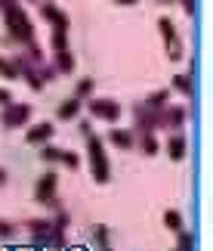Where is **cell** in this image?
Listing matches in <instances>:
<instances>
[{
  "label": "cell",
  "mask_w": 213,
  "mask_h": 251,
  "mask_svg": "<svg viewBox=\"0 0 213 251\" xmlns=\"http://www.w3.org/2000/svg\"><path fill=\"white\" fill-rule=\"evenodd\" d=\"M3 25H6V34L13 37L16 44H31L34 41V25H31V19H28V13L22 6H9V9H3Z\"/></svg>",
  "instance_id": "2"
},
{
  "label": "cell",
  "mask_w": 213,
  "mask_h": 251,
  "mask_svg": "<svg viewBox=\"0 0 213 251\" xmlns=\"http://www.w3.org/2000/svg\"><path fill=\"white\" fill-rule=\"evenodd\" d=\"M176 236H179L176 251H195V236H192V233H186V229H182V233H176Z\"/></svg>",
  "instance_id": "24"
},
{
  "label": "cell",
  "mask_w": 213,
  "mask_h": 251,
  "mask_svg": "<svg viewBox=\"0 0 213 251\" xmlns=\"http://www.w3.org/2000/svg\"><path fill=\"white\" fill-rule=\"evenodd\" d=\"M99 251H111V248H108V245H105V248H99Z\"/></svg>",
  "instance_id": "34"
},
{
  "label": "cell",
  "mask_w": 213,
  "mask_h": 251,
  "mask_svg": "<svg viewBox=\"0 0 213 251\" xmlns=\"http://www.w3.org/2000/svg\"><path fill=\"white\" fill-rule=\"evenodd\" d=\"M108 143H111V146H118V149H124V152H130L133 146H136V133L124 130V127H111L108 130Z\"/></svg>",
  "instance_id": "15"
},
{
  "label": "cell",
  "mask_w": 213,
  "mask_h": 251,
  "mask_svg": "<svg viewBox=\"0 0 213 251\" xmlns=\"http://www.w3.org/2000/svg\"><path fill=\"white\" fill-rule=\"evenodd\" d=\"M50 50L56 56V69H59L62 75H71L74 72V56H71V47H68V34L53 31L50 34Z\"/></svg>",
  "instance_id": "4"
},
{
  "label": "cell",
  "mask_w": 213,
  "mask_h": 251,
  "mask_svg": "<svg viewBox=\"0 0 213 251\" xmlns=\"http://www.w3.org/2000/svg\"><path fill=\"white\" fill-rule=\"evenodd\" d=\"M93 236H96V242H99L102 248L108 245V226H96V229H93Z\"/></svg>",
  "instance_id": "27"
},
{
  "label": "cell",
  "mask_w": 213,
  "mask_h": 251,
  "mask_svg": "<svg viewBox=\"0 0 213 251\" xmlns=\"http://www.w3.org/2000/svg\"><path fill=\"white\" fill-rule=\"evenodd\" d=\"M28 233L34 236V242L37 245H43V248H50V239H53V220H28Z\"/></svg>",
  "instance_id": "13"
},
{
  "label": "cell",
  "mask_w": 213,
  "mask_h": 251,
  "mask_svg": "<svg viewBox=\"0 0 213 251\" xmlns=\"http://www.w3.org/2000/svg\"><path fill=\"white\" fill-rule=\"evenodd\" d=\"M136 146L142 149V155H158V152H161V143H158L154 133H139V137H136Z\"/></svg>",
  "instance_id": "17"
},
{
  "label": "cell",
  "mask_w": 213,
  "mask_h": 251,
  "mask_svg": "<svg viewBox=\"0 0 213 251\" xmlns=\"http://www.w3.org/2000/svg\"><path fill=\"white\" fill-rule=\"evenodd\" d=\"M9 102H13V93L6 87H0V105H9Z\"/></svg>",
  "instance_id": "29"
},
{
  "label": "cell",
  "mask_w": 213,
  "mask_h": 251,
  "mask_svg": "<svg viewBox=\"0 0 213 251\" xmlns=\"http://www.w3.org/2000/svg\"><path fill=\"white\" fill-rule=\"evenodd\" d=\"M186 152H189L186 133H182V130H173L170 137H167V158L170 161H182V158H186Z\"/></svg>",
  "instance_id": "14"
},
{
  "label": "cell",
  "mask_w": 213,
  "mask_h": 251,
  "mask_svg": "<svg viewBox=\"0 0 213 251\" xmlns=\"http://www.w3.org/2000/svg\"><path fill=\"white\" fill-rule=\"evenodd\" d=\"M16 233H19L16 224H9V220H0V239H13Z\"/></svg>",
  "instance_id": "25"
},
{
  "label": "cell",
  "mask_w": 213,
  "mask_h": 251,
  "mask_svg": "<svg viewBox=\"0 0 213 251\" xmlns=\"http://www.w3.org/2000/svg\"><path fill=\"white\" fill-rule=\"evenodd\" d=\"M0 78H6V81H16V78H19L13 59H3V56H0Z\"/></svg>",
  "instance_id": "23"
},
{
  "label": "cell",
  "mask_w": 213,
  "mask_h": 251,
  "mask_svg": "<svg viewBox=\"0 0 213 251\" xmlns=\"http://www.w3.org/2000/svg\"><path fill=\"white\" fill-rule=\"evenodd\" d=\"M56 189H59V174L56 171L41 174L37 183H34V201L37 205H50V201L56 199Z\"/></svg>",
  "instance_id": "7"
},
{
  "label": "cell",
  "mask_w": 213,
  "mask_h": 251,
  "mask_svg": "<svg viewBox=\"0 0 213 251\" xmlns=\"http://www.w3.org/2000/svg\"><path fill=\"white\" fill-rule=\"evenodd\" d=\"M158 31H161V37H164V47H167V59H170V62H179L182 56H186V41L179 37L176 25H173V19L161 16V19H158Z\"/></svg>",
  "instance_id": "3"
},
{
  "label": "cell",
  "mask_w": 213,
  "mask_h": 251,
  "mask_svg": "<svg viewBox=\"0 0 213 251\" xmlns=\"http://www.w3.org/2000/svg\"><path fill=\"white\" fill-rule=\"evenodd\" d=\"M28 3H41V0H28Z\"/></svg>",
  "instance_id": "35"
},
{
  "label": "cell",
  "mask_w": 213,
  "mask_h": 251,
  "mask_svg": "<svg viewBox=\"0 0 213 251\" xmlns=\"http://www.w3.org/2000/svg\"><path fill=\"white\" fill-rule=\"evenodd\" d=\"M81 133H84V137H90V133H93V127H90V121H81Z\"/></svg>",
  "instance_id": "30"
},
{
  "label": "cell",
  "mask_w": 213,
  "mask_h": 251,
  "mask_svg": "<svg viewBox=\"0 0 213 251\" xmlns=\"http://www.w3.org/2000/svg\"><path fill=\"white\" fill-rule=\"evenodd\" d=\"M186 118H189V109H186V105H173V102H167V105L161 109V127L182 130V127H186Z\"/></svg>",
  "instance_id": "10"
},
{
  "label": "cell",
  "mask_w": 213,
  "mask_h": 251,
  "mask_svg": "<svg viewBox=\"0 0 213 251\" xmlns=\"http://www.w3.org/2000/svg\"><path fill=\"white\" fill-rule=\"evenodd\" d=\"M133 115H136V133H154V130L161 127V109H145V105H136Z\"/></svg>",
  "instance_id": "9"
},
{
  "label": "cell",
  "mask_w": 213,
  "mask_h": 251,
  "mask_svg": "<svg viewBox=\"0 0 213 251\" xmlns=\"http://www.w3.org/2000/svg\"><path fill=\"white\" fill-rule=\"evenodd\" d=\"M6 177H9V174H6V168H0V186L6 183Z\"/></svg>",
  "instance_id": "33"
},
{
  "label": "cell",
  "mask_w": 213,
  "mask_h": 251,
  "mask_svg": "<svg viewBox=\"0 0 213 251\" xmlns=\"http://www.w3.org/2000/svg\"><path fill=\"white\" fill-rule=\"evenodd\" d=\"M173 251H176V248H173Z\"/></svg>",
  "instance_id": "36"
},
{
  "label": "cell",
  "mask_w": 213,
  "mask_h": 251,
  "mask_svg": "<svg viewBox=\"0 0 213 251\" xmlns=\"http://www.w3.org/2000/svg\"><path fill=\"white\" fill-rule=\"evenodd\" d=\"M93 90H96V81L93 78H81V81L74 84V100L77 102H86L93 96Z\"/></svg>",
  "instance_id": "20"
},
{
  "label": "cell",
  "mask_w": 213,
  "mask_h": 251,
  "mask_svg": "<svg viewBox=\"0 0 213 251\" xmlns=\"http://www.w3.org/2000/svg\"><path fill=\"white\" fill-rule=\"evenodd\" d=\"M53 137H56V127H53L50 121L34 124V127H28V130H25V143H28V146H37V149L46 146V143H50Z\"/></svg>",
  "instance_id": "12"
},
{
  "label": "cell",
  "mask_w": 213,
  "mask_h": 251,
  "mask_svg": "<svg viewBox=\"0 0 213 251\" xmlns=\"http://www.w3.org/2000/svg\"><path fill=\"white\" fill-rule=\"evenodd\" d=\"M19 0H0V9H9V6H16Z\"/></svg>",
  "instance_id": "31"
},
{
  "label": "cell",
  "mask_w": 213,
  "mask_h": 251,
  "mask_svg": "<svg viewBox=\"0 0 213 251\" xmlns=\"http://www.w3.org/2000/svg\"><path fill=\"white\" fill-rule=\"evenodd\" d=\"M170 90H176V93L186 96V100H192V96H195V81H192V75H176Z\"/></svg>",
  "instance_id": "18"
},
{
  "label": "cell",
  "mask_w": 213,
  "mask_h": 251,
  "mask_svg": "<svg viewBox=\"0 0 213 251\" xmlns=\"http://www.w3.org/2000/svg\"><path fill=\"white\" fill-rule=\"evenodd\" d=\"M13 65H16V72H19V75H22V78L28 81V87H31V90H43L41 69H37L34 62H28L25 56H16V59H13Z\"/></svg>",
  "instance_id": "11"
},
{
  "label": "cell",
  "mask_w": 213,
  "mask_h": 251,
  "mask_svg": "<svg viewBox=\"0 0 213 251\" xmlns=\"http://www.w3.org/2000/svg\"><path fill=\"white\" fill-rule=\"evenodd\" d=\"M164 226H167L170 233H182V229H186L182 214H179V211H167V214H164Z\"/></svg>",
  "instance_id": "22"
},
{
  "label": "cell",
  "mask_w": 213,
  "mask_h": 251,
  "mask_svg": "<svg viewBox=\"0 0 213 251\" xmlns=\"http://www.w3.org/2000/svg\"><path fill=\"white\" fill-rule=\"evenodd\" d=\"M81 105H84V102H77L74 96H71V100L59 102V112H56V115H59V121H71V118H77V115H81Z\"/></svg>",
  "instance_id": "19"
},
{
  "label": "cell",
  "mask_w": 213,
  "mask_h": 251,
  "mask_svg": "<svg viewBox=\"0 0 213 251\" xmlns=\"http://www.w3.org/2000/svg\"><path fill=\"white\" fill-rule=\"evenodd\" d=\"M56 75H59V69H56V65H46V69L41 65V81H43V84H46V81H56Z\"/></svg>",
  "instance_id": "26"
},
{
  "label": "cell",
  "mask_w": 213,
  "mask_h": 251,
  "mask_svg": "<svg viewBox=\"0 0 213 251\" xmlns=\"http://www.w3.org/2000/svg\"><path fill=\"white\" fill-rule=\"evenodd\" d=\"M170 96H173V90H170V87H161V90H154V93H149V96H145V109H164V105H167L170 102Z\"/></svg>",
  "instance_id": "16"
},
{
  "label": "cell",
  "mask_w": 213,
  "mask_h": 251,
  "mask_svg": "<svg viewBox=\"0 0 213 251\" xmlns=\"http://www.w3.org/2000/svg\"><path fill=\"white\" fill-rule=\"evenodd\" d=\"M86 109H90L93 118H99L105 124H118V118H121V105L114 100H108V96H90V100H86Z\"/></svg>",
  "instance_id": "6"
},
{
  "label": "cell",
  "mask_w": 213,
  "mask_h": 251,
  "mask_svg": "<svg viewBox=\"0 0 213 251\" xmlns=\"http://www.w3.org/2000/svg\"><path fill=\"white\" fill-rule=\"evenodd\" d=\"M41 158L43 161H50V165H62V158H65V149H59V146H41Z\"/></svg>",
  "instance_id": "21"
},
{
  "label": "cell",
  "mask_w": 213,
  "mask_h": 251,
  "mask_svg": "<svg viewBox=\"0 0 213 251\" xmlns=\"http://www.w3.org/2000/svg\"><path fill=\"white\" fill-rule=\"evenodd\" d=\"M31 115H34V109L28 102H9V105H3V112H0V127H6V130L25 127V124L31 121Z\"/></svg>",
  "instance_id": "5"
},
{
  "label": "cell",
  "mask_w": 213,
  "mask_h": 251,
  "mask_svg": "<svg viewBox=\"0 0 213 251\" xmlns=\"http://www.w3.org/2000/svg\"><path fill=\"white\" fill-rule=\"evenodd\" d=\"M37 6H41L43 22H50L53 31H65V34H68V25H71V22H68V13H65V9H59L56 3H50V0H41Z\"/></svg>",
  "instance_id": "8"
},
{
  "label": "cell",
  "mask_w": 213,
  "mask_h": 251,
  "mask_svg": "<svg viewBox=\"0 0 213 251\" xmlns=\"http://www.w3.org/2000/svg\"><path fill=\"white\" fill-rule=\"evenodd\" d=\"M111 3H121V6H133V3H139V0H111Z\"/></svg>",
  "instance_id": "32"
},
{
  "label": "cell",
  "mask_w": 213,
  "mask_h": 251,
  "mask_svg": "<svg viewBox=\"0 0 213 251\" xmlns=\"http://www.w3.org/2000/svg\"><path fill=\"white\" fill-rule=\"evenodd\" d=\"M86 165H90V174H93V180L99 183V186H105V183L111 180L108 152H105V143L96 137V133H90V137H86Z\"/></svg>",
  "instance_id": "1"
},
{
  "label": "cell",
  "mask_w": 213,
  "mask_h": 251,
  "mask_svg": "<svg viewBox=\"0 0 213 251\" xmlns=\"http://www.w3.org/2000/svg\"><path fill=\"white\" fill-rule=\"evenodd\" d=\"M182 9H186L189 16H195V9H198V0H182Z\"/></svg>",
  "instance_id": "28"
}]
</instances>
